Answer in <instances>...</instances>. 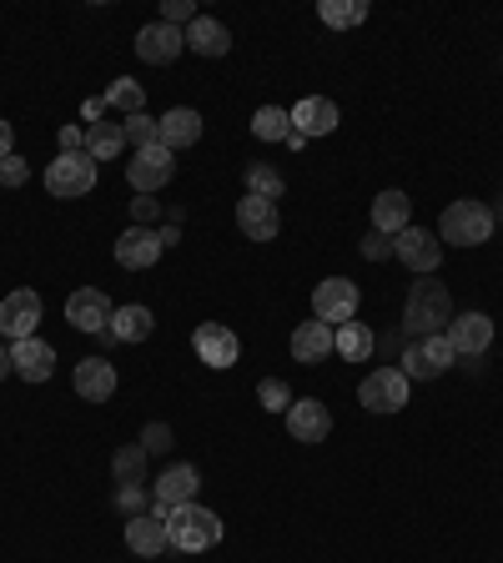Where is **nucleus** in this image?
<instances>
[{"mask_svg": "<svg viewBox=\"0 0 503 563\" xmlns=\"http://www.w3.org/2000/svg\"><path fill=\"white\" fill-rule=\"evenodd\" d=\"M448 323H454V297H448L444 282H413L403 307L407 337H438Z\"/></svg>", "mask_w": 503, "mask_h": 563, "instance_id": "1", "label": "nucleus"}, {"mask_svg": "<svg viewBox=\"0 0 503 563\" xmlns=\"http://www.w3.org/2000/svg\"><path fill=\"white\" fill-rule=\"evenodd\" d=\"M167 543L177 553H206L212 543H222V518L202 504H181L167 518Z\"/></svg>", "mask_w": 503, "mask_h": 563, "instance_id": "2", "label": "nucleus"}, {"mask_svg": "<svg viewBox=\"0 0 503 563\" xmlns=\"http://www.w3.org/2000/svg\"><path fill=\"white\" fill-rule=\"evenodd\" d=\"M489 237H493V212L483 202H473V196L454 202L444 212V222H438V241H454V247H483Z\"/></svg>", "mask_w": 503, "mask_h": 563, "instance_id": "3", "label": "nucleus"}, {"mask_svg": "<svg viewBox=\"0 0 503 563\" xmlns=\"http://www.w3.org/2000/svg\"><path fill=\"white\" fill-rule=\"evenodd\" d=\"M97 187V161L86 151H60L46 167V192L60 196V202H76V196H91Z\"/></svg>", "mask_w": 503, "mask_h": 563, "instance_id": "4", "label": "nucleus"}, {"mask_svg": "<svg viewBox=\"0 0 503 563\" xmlns=\"http://www.w3.org/2000/svg\"><path fill=\"white\" fill-rule=\"evenodd\" d=\"M448 368H454V342H448L444 333L418 337V342L403 352V362H398V372H403L407 383H433V378H444Z\"/></svg>", "mask_w": 503, "mask_h": 563, "instance_id": "5", "label": "nucleus"}, {"mask_svg": "<svg viewBox=\"0 0 503 563\" xmlns=\"http://www.w3.org/2000/svg\"><path fill=\"white\" fill-rule=\"evenodd\" d=\"M197 488H202V473L192 463H171L152 488V514L156 518H171V508L181 504H197Z\"/></svg>", "mask_w": 503, "mask_h": 563, "instance_id": "6", "label": "nucleus"}, {"mask_svg": "<svg viewBox=\"0 0 503 563\" xmlns=\"http://www.w3.org/2000/svg\"><path fill=\"white\" fill-rule=\"evenodd\" d=\"M353 312H358V288H353L348 277H327L312 288V317L327 327H343L353 323Z\"/></svg>", "mask_w": 503, "mask_h": 563, "instance_id": "7", "label": "nucleus"}, {"mask_svg": "<svg viewBox=\"0 0 503 563\" xmlns=\"http://www.w3.org/2000/svg\"><path fill=\"white\" fill-rule=\"evenodd\" d=\"M393 257L407 267V272L433 277V272H438V262H444V241H438V232L403 227V232L393 237Z\"/></svg>", "mask_w": 503, "mask_h": 563, "instance_id": "8", "label": "nucleus"}, {"mask_svg": "<svg viewBox=\"0 0 503 563\" xmlns=\"http://www.w3.org/2000/svg\"><path fill=\"white\" fill-rule=\"evenodd\" d=\"M171 177H177V161H171L167 146H142V151H132V161H126V181L136 187V196H152L156 187H167Z\"/></svg>", "mask_w": 503, "mask_h": 563, "instance_id": "9", "label": "nucleus"}, {"mask_svg": "<svg viewBox=\"0 0 503 563\" xmlns=\"http://www.w3.org/2000/svg\"><path fill=\"white\" fill-rule=\"evenodd\" d=\"M358 403L368 413H398L407 403V378L398 368H372L358 387Z\"/></svg>", "mask_w": 503, "mask_h": 563, "instance_id": "10", "label": "nucleus"}, {"mask_svg": "<svg viewBox=\"0 0 503 563\" xmlns=\"http://www.w3.org/2000/svg\"><path fill=\"white\" fill-rule=\"evenodd\" d=\"M181 50H187V31H177V25H167V21H152L136 31V56H142L146 66H171Z\"/></svg>", "mask_w": 503, "mask_h": 563, "instance_id": "11", "label": "nucleus"}, {"mask_svg": "<svg viewBox=\"0 0 503 563\" xmlns=\"http://www.w3.org/2000/svg\"><path fill=\"white\" fill-rule=\"evenodd\" d=\"M448 342H454V358H483L493 348V317L489 312H463L448 323Z\"/></svg>", "mask_w": 503, "mask_h": 563, "instance_id": "12", "label": "nucleus"}, {"mask_svg": "<svg viewBox=\"0 0 503 563\" xmlns=\"http://www.w3.org/2000/svg\"><path fill=\"white\" fill-rule=\"evenodd\" d=\"M111 297L101 288H81L66 297V323L76 327V333H107L111 327Z\"/></svg>", "mask_w": 503, "mask_h": 563, "instance_id": "13", "label": "nucleus"}, {"mask_svg": "<svg viewBox=\"0 0 503 563\" xmlns=\"http://www.w3.org/2000/svg\"><path fill=\"white\" fill-rule=\"evenodd\" d=\"M192 348H197V358H202L206 368L227 372L232 362H237L242 342H237V333H232L227 323H202V327H197V333H192Z\"/></svg>", "mask_w": 503, "mask_h": 563, "instance_id": "14", "label": "nucleus"}, {"mask_svg": "<svg viewBox=\"0 0 503 563\" xmlns=\"http://www.w3.org/2000/svg\"><path fill=\"white\" fill-rule=\"evenodd\" d=\"M36 323H41V297L31 288H15L11 297L0 302V333L11 337V342L36 337Z\"/></svg>", "mask_w": 503, "mask_h": 563, "instance_id": "15", "label": "nucleus"}, {"mask_svg": "<svg viewBox=\"0 0 503 563\" xmlns=\"http://www.w3.org/2000/svg\"><path fill=\"white\" fill-rule=\"evenodd\" d=\"M288 432L292 443H327V432H333V413H327V403H317V397H298L288 408Z\"/></svg>", "mask_w": 503, "mask_h": 563, "instance_id": "16", "label": "nucleus"}, {"mask_svg": "<svg viewBox=\"0 0 503 563\" xmlns=\"http://www.w3.org/2000/svg\"><path fill=\"white\" fill-rule=\"evenodd\" d=\"M161 252H167V241H161V232H152V227H126L116 237V262L132 267V272L156 267L161 262Z\"/></svg>", "mask_w": 503, "mask_h": 563, "instance_id": "17", "label": "nucleus"}, {"mask_svg": "<svg viewBox=\"0 0 503 563\" xmlns=\"http://www.w3.org/2000/svg\"><path fill=\"white\" fill-rule=\"evenodd\" d=\"M11 368H15V378H25V383H46L51 372H56V348L41 342V337L11 342Z\"/></svg>", "mask_w": 503, "mask_h": 563, "instance_id": "18", "label": "nucleus"}, {"mask_svg": "<svg viewBox=\"0 0 503 563\" xmlns=\"http://www.w3.org/2000/svg\"><path fill=\"white\" fill-rule=\"evenodd\" d=\"M237 227H242V237H252V241H272L277 232H282L277 202H262V196H242V202H237Z\"/></svg>", "mask_w": 503, "mask_h": 563, "instance_id": "19", "label": "nucleus"}, {"mask_svg": "<svg viewBox=\"0 0 503 563\" xmlns=\"http://www.w3.org/2000/svg\"><path fill=\"white\" fill-rule=\"evenodd\" d=\"M337 106L327 97H302L298 106H292V132H302L312 142V136H327V132H337Z\"/></svg>", "mask_w": 503, "mask_h": 563, "instance_id": "20", "label": "nucleus"}, {"mask_svg": "<svg viewBox=\"0 0 503 563\" xmlns=\"http://www.w3.org/2000/svg\"><path fill=\"white\" fill-rule=\"evenodd\" d=\"M76 393L86 397V403H107L111 393H116V368H111L107 358H86V362H76Z\"/></svg>", "mask_w": 503, "mask_h": 563, "instance_id": "21", "label": "nucleus"}, {"mask_svg": "<svg viewBox=\"0 0 503 563\" xmlns=\"http://www.w3.org/2000/svg\"><path fill=\"white\" fill-rule=\"evenodd\" d=\"M126 549L142 553V559H156V553H167V518H156V514L126 518Z\"/></svg>", "mask_w": 503, "mask_h": 563, "instance_id": "22", "label": "nucleus"}, {"mask_svg": "<svg viewBox=\"0 0 503 563\" xmlns=\"http://www.w3.org/2000/svg\"><path fill=\"white\" fill-rule=\"evenodd\" d=\"M156 121H161V146H167V151H181V146H197V142H202V111L171 106L167 116H156Z\"/></svg>", "mask_w": 503, "mask_h": 563, "instance_id": "23", "label": "nucleus"}, {"mask_svg": "<svg viewBox=\"0 0 503 563\" xmlns=\"http://www.w3.org/2000/svg\"><path fill=\"white\" fill-rule=\"evenodd\" d=\"M407 216H413V202H407L398 187L372 196V232H383V237H398L407 227Z\"/></svg>", "mask_w": 503, "mask_h": 563, "instance_id": "24", "label": "nucleus"}, {"mask_svg": "<svg viewBox=\"0 0 503 563\" xmlns=\"http://www.w3.org/2000/svg\"><path fill=\"white\" fill-rule=\"evenodd\" d=\"M187 50H197V56H227L232 50V31L222 21H212V15H197L192 25H187Z\"/></svg>", "mask_w": 503, "mask_h": 563, "instance_id": "25", "label": "nucleus"}, {"mask_svg": "<svg viewBox=\"0 0 503 563\" xmlns=\"http://www.w3.org/2000/svg\"><path fill=\"white\" fill-rule=\"evenodd\" d=\"M327 352H333V327L327 323H317V317H312V323H298L292 327V358L298 362H323Z\"/></svg>", "mask_w": 503, "mask_h": 563, "instance_id": "26", "label": "nucleus"}, {"mask_svg": "<svg viewBox=\"0 0 503 563\" xmlns=\"http://www.w3.org/2000/svg\"><path fill=\"white\" fill-rule=\"evenodd\" d=\"M121 151H126L121 121H97V126H86V156H91V161H116Z\"/></svg>", "mask_w": 503, "mask_h": 563, "instance_id": "27", "label": "nucleus"}, {"mask_svg": "<svg viewBox=\"0 0 503 563\" xmlns=\"http://www.w3.org/2000/svg\"><path fill=\"white\" fill-rule=\"evenodd\" d=\"M152 327H156L152 307H116V312H111L107 333L116 337V342H146V337H152Z\"/></svg>", "mask_w": 503, "mask_h": 563, "instance_id": "28", "label": "nucleus"}, {"mask_svg": "<svg viewBox=\"0 0 503 563\" xmlns=\"http://www.w3.org/2000/svg\"><path fill=\"white\" fill-rule=\"evenodd\" d=\"M242 181H247V196H262V202H282V192H288L282 171L267 167V161H252V167L242 171Z\"/></svg>", "mask_w": 503, "mask_h": 563, "instance_id": "29", "label": "nucleus"}, {"mask_svg": "<svg viewBox=\"0 0 503 563\" xmlns=\"http://www.w3.org/2000/svg\"><path fill=\"white\" fill-rule=\"evenodd\" d=\"M333 348H337V358H348V362H368L372 358V333L362 323H343L333 333Z\"/></svg>", "mask_w": 503, "mask_h": 563, "instance_id": "30", "label": "nucleus"}, {"mask_svg": "<svg viewBox=\"0 0 503 563\" xmlns=\"http://www.w3.org/2000/svg\"><path fill=\"white\" fill-rule=\"evenodd\" d=\"M288 132H292V111L282 106H262L252 116V136L257 142H288Z\"/></svg>", "mask_w": 503, "mask_h": 563, "instance_id": "31", "label": "nucleus"}, {"mask_svg": "<svg viewBox=\"0 0 503 563\" xmlns=\"http://www.w3.org/2000/svg\"><path fill=\"white\" fill-rule=\"evenodd\" d=\"M317 15H323V25L343 31V25H362V21H368V5H362V0H323V5H317Z\"/></svg>", "mask_w": 503, "mask_h": 563, "instance_id": "32", "label": "nucleus"}, {"mask_svg": "<svg viewBox=\"0 0 503 563\" xmlns=\"http://www.w3.org/2000/svg\"><path fill=\"white\" fill-rule=\"evenodd\" d=\"M107 106L126 111V116H136V111H146V91L132 81V76H116V81L107 86Z\"/></svg>", "mask_w": 503, "mask_h": 563, "instance_id": "33", "label": "nucleus"}, {"mask_svg": "<svg viewBox=\"0 0 503 563\" xmlns=\"http://www.w3.org/2000/svg\"><path fill=\"white\" fill-rule=\"evenodd\" d=\"M111 473H116V483H142V473H146V448H142V443L116 448V458H111Z\"/></svg>", "mask_w": 503, "mask_h": 563, "instance_id": "34", "label": "nucleus"}, {"mask_svg": "<svg viewBox=\"0 0 503 563\" xmlns=\"http://www.w3.org/2000/svg\"><path fill=\"white\" fill-rule=\"evenodd\" d=\"M121 132H126V142L142 151V146H161V121L146 116V111H136V116L121 121Z\"/></svg>", "mask_w": 503, "mask_h": 563, "instance_id": "35", "label": "nucleus"}, {"mask_svg": "<svg viewBox=\"0 0 503 563\" xmlns=\"http://www.w3.org/2000/svg\"><path fill=\"white\" fill-rule=\"evenodd\" d=\"M257 403H262L267 413H288L292 408V393L282 378H262V387H257Z\"/></svg>", "mask_w": 503, "mask_h": 563, "instance_id": "36", "label": "nucleus"}, {"mask_svg": "<svg viewBox=\"0 0 503 563\" xmlns=\"http://www.w3.org/2000/svg\"><path fill=\"white\" fill-rule=\"evenodd\" d=\"M161 21L181 31V21H187V25L197 21V5H192V0H161Z\"/></svg>", "mask_w": 503, "mask_h": 563, "instance_id": "37", "label": "nucleus"}, {"mask_svg": "<svg viewBox=\"0 0 503 563\" xmlns=\"http://www.w3.org/2000/svg\"><path fill=\"white\" fill-rule=\"evenodd\" d=\"M142 448H146V458H152V453H167V448H171V428H167V423H146Z\"/></svg>", "mask_w": 503, "mask_h": 563, "instance_id": "38", "label": "nucleus"}, {"mask_svg": "<svg viewBox=\"0 0 503 563\" xmlns=\"http://www.w3.org/2000/svg\"><path fill=\"white\" fill-rule=\"evenodd\" d=\"M358 252L368 257V262H383V257H393V237H383V232H368Z\"/></svg>", "mask_w": 503, "mask_h": 563, "instance_id": "39", "label": "nucleus"}, {"mask_svg": "<svg viewBox=\"0 0 503 563\" xmlns=\"http://www.w3.org/2000/svg\"><path fill=\"white\" fill-rule=\"evenodd\" d=\"M25 177H31V167H25L21 156H5V161H0V181H5V187H25Z\"/></svg>", "mask_w": 503, "mask_h": 563, "instance_id": "40", "label": "nucleus"}, {"mask_svg": "<svg viewBox=\"0 0 503 563\" xmlns=\"http://www.w3.org/2000/svg\"><path fill=\"white\" fill-rule=\"evenodd\" d=\"M116 504H121V508H126V514H132V518H136V508H142V504H146V493H142V488H136V483H121V493H116Z\"/></svg>", "mask_w": 503, "mask_h": 563, "instance_id": "41", "label": "nucleus"}, {"mask_svg": "<svg viewBox=\"0 0 503 563\" xmlns=\"http://www.w3.org/2000/svg\"><path fill=\"white\" fill-rule=\"evenodd\" d=\"M60 151H86V132H81V126H60Z\"/></svg>", "mask_w": 503, "mask_h": 563, "instance_id": "42", "label": "nucleus"}, {"mask_svg": "<svg viewBox=\"0 0 503 563\" xmlns=\"http://www.w3.org/2000/svg\"><path fill=\"white\" fill-rule=\"evenodd\" d=\"M132 212H136V222H132V227H142V222H152V216H156V202H152V196H136V202H132Z\"/></svg>", "mask_w": 503, "mask_h": 563, "instance_id": "43", "label": "nucleus"}, {"mask_svg": "<svg viewBox=\"0 0 503 563\" xmlns=\"http://www.w3.org/2000/svg\"><path fill=\"white\" fill-rule=\"evenodd\" d=\"M5 156H15V132H11V121L0 116V161H5Z\"/></svg>", "mask_w": 503, "mask_h": 563, "instance_id": "44", "label": "nucleus"}, {"mask_svg": "<svg viewBox=\"0 0 503 563\" xmlns=\"http://www.w3.org/2000/svg\"><path fill=\"white\" fill-rule=\"evenodd\" d=\"M101 111H107V97H91V101H86V106H81V116L91 121V126H97V121H101Z\"/></svg>", "mask_w": 503, "mask_h": 563, "instance_id": "45", "label": "nucleus"}, {"mask_svg": "<svg viewBox=\"0 0 503 563\" xmlns=\"http://www.w3.org/2000/svg\"><path fill=\"white\" fill-rule=\"evenodd\" d=\"M11 372H15V368H11V348H0V383H5Z\"/></svg>", "mask_w": 503, "mask_h": 563, "instance_id": "46", "label": "nucleus"}, {"mask_svg": "<svg viewBox=\"0 0 503 563\" xmlns=\"http://www.w3.org/2000/svg\"><path fill=\"white\" fill-rule=\"evenodd\" d=\"M0 337H5V333H0Z\"/></svg>", "mask_w": 503, "mask_h": 563, "instance_id": "47", "label": "nucleus"}]
</instances>
